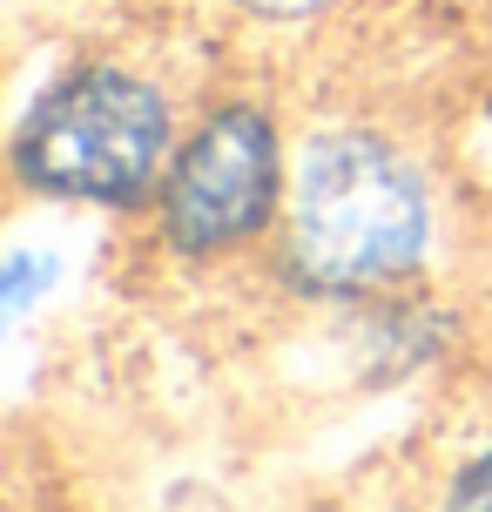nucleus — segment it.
<instances>
[{
	"label": "nucleus",
	"instance_id": "obj_1",
	"mask_svg": "<svg viewBox=\"0 0 492 512\" xmlns=\"http://www.w3.org/2000/svg\"><path fill=\"white\" fill-rule=\"evenodd\" d=\"M432 243V196L378 135H317L290 182V277L317 297H364L412 277Z\"/></svg>",
	"mask_w": 492,
	"mask_h": 512
},
{
	"label": "nucleus",
	"instance_id": "obj_2",
	"mask_svg": "<svg viewBox=\"0 0 492 512\" xmlns=\"http://www.w3.org/2000/svg\"><path fill=\"white\" fill-rule=\"evenodd\" d=\"M169 162V102L129 68H75L14 135L27 189L61 203H142Z\"/></svg>",
	"mask_w": 492,
	"mask_h": 512
},
{
	"label": "nucleus",
	"instance_id": "obj_3",
	"mask_svg": "<svg viewBox=\"0 0 492 512\" xmlns=\"http://www.w3.org/2000/svg\"><path fill=\"white\" fill-rule=\"evenodd\" d=\"M277 122L257 102L216 108L162 176V236L182 256H216L257 236L277 209Z\"/></svg>",
	"mask_w": 492,
	"mask_h": 512
},
{
	"label": "nucleus",
	"instance_id": "obj_4",
	"mask_svg": "<svg viewBox=\"0 0 492 512\" xmlns=\"http://www.w3.org/2000/svg\"><path fill=\"white\" fill-rule=\"evenodd\" d=\"M452 506H492V452L472 459L459 479H452Z\"/></svg>",
	"mask_w": 492,
	"mask_h": 512
},
{
	"label": "nucleus",
	"instance_id": "obj_5",
	"mask_svg": "<svg viewBox=\"0 0 492 512\" xmlns=\"http://www.w3.org/2000/svg\"><path fill=\"white\" fill-rule=\"evenodd\" d=\"M236 7H250V14H263V21H304V14L331 7V0H236Z\"/></svg>",
	"mask_w": 492,
	"mask_h": 512
}]
</instances>
